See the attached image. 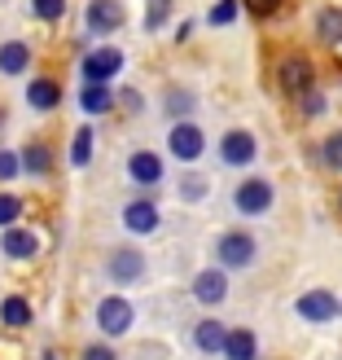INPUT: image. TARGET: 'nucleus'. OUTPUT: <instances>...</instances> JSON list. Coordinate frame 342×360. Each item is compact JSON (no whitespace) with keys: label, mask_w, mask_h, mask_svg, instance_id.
Listing matches in <instances>:
<instances>
[{"label":"nucleus","mask_w":342,"mask_h":360,"mask_svg":"<svg viewBox=\"0 0 342 360\" xmlns=\"http://www.w3.org/2000/svg\"><path fill=\"white\" fill-rule=\"evenodd\" d=\"M277 79H281V88H285L290 97H308L312 88H316V66H312L308 58H298V53H294V58H285V62H281Z\"/></svg>","instance_id":"nucleus-1"},{"label":"nucleus","mask_w":342,"mask_h":360,"mask_svg":"<svg viewBox=\"0 0 342 360\" xmlns=\"http://www.w3.org/2000/svg\"><path fill=\"white\" fill-rule=\"evenodd\" d=\"M79 70H84L88 84H110L119 70H123V53H119V49H93V53L84 58Z\"/></svg>","instance_id":"nucleus-2"},{"label":"nucleus","mask_w":342,"mask_h":360,"mask_svg":"<svg viewBox=\"0 0 342 360\" xmlns=\"http://www.w3.org/2000/svg\"><path fill=\"white\" fill-rule=\"evenodd\" d=\"M215 255H220L224 268H246V264H255V238L250 233H224Z\"/></svg>","instance_id":"nucleus-3"},{"label":"nucleus","mask_w":342,"mask_h":360,"mask_svg":"<svg viewBox=\"0 0 342 360\" xmlns=\"http://www.w3.org/2000/svg\"><path fill=\"white\" fill-rule=\"evenodd\" d=\"M97 326H101V334H110V338L128 334V326H132V303L119 299V295H110V299L97 308Z\"/></svg>","instance_id":"nucleus-4"},{"label":"nucleus","mask_w":342,"mask_h":360,"mask_svg":"<svg viewBox=\"0 0 342 360\" xmlns=\"http://www.w3.org/2000/svg\"><path fill=\"white\" fill-rule=\"evenodd\" d=\"M232 202H237L242 215H259V211L272 207V185H268V180H242L237 193H232Z\"/></svg>","instance_id":"nucleus-5"},{"label":"nucleus","mask_w":342,"mask_h":360,"mask_svg":"<svg viewBox=\"0 0 342 360\" xmlns=\"http://www.w3.org/2000/svg\"><path fill=\"white\" fill-rule=\"evenodd\" d=\"M167 146H171V154L180 158V163H193V158H202V128H193V123H176L171 128V136H167Z\"/></svg>","instance_id":"nucleus-6"},{"label":"nucleus","mask_w":342,"mask_h":360,"mask_svg":"<svg viewBox=\"0 0 342 360\" xmlns=\"http://www.w3.org/2000/svg\"><path fill=\"white\" fill-rule=\"evenodd\" d=\"M220 154H224V163H232V167H246L250 163V158H255L259 154V146H255V136H250V132H228L224 141H220Z\"/></svg>","instance_id":"nucleus-7"},{"label":"nucleus","mask_w":342,"mask_h":360,"mask_svg":"<svg viewBox=\"0 0 342 360\" xmlns=\"http://www.w3.org/2000/svg\"><path fill=\"white\" fill-rule=\"evenodd\" d=\"M298 316L303 321H334L338 316V299L329 290H312V295L298 299Z\"/></svg>","instance_id":"nucleus-8"},{"label":"nucleus","mask_w":342,"mask_h":360,"mask_svg":"<svg viewBox=\"0 0 342 360\" xmlns=\"http://www.w3.org/2000/svg\"><path fill=\"white\" fill-rule=\"evenodd\" d=\"M128 172H132L136 185H158V180H163V158L150 154V150H136L128 158Z\"/></svg>","instance_id":"nucleus-9"},{"label":"nucleus","mask_w":342,"mask_h":360,"mask_svg":"<svg viewBox=\"0 0 342 360\" xmlns=\"http://www.w3.org/2000/svg\"><path fill=\"white\" fill-rule=\"evenodd\" d=\"M193 295H197V303H224V295H228V277L220 273V268H206V273H197Z\"/></svg>","instance_id":"nucleus-10"},{"label":"nucleus","mask_w":342,"mask_h":360,"mask_svg":"<svg viewBox=\"0 0 342 360\" xmlns=\"http://www.w3.org/2000/svg\"><path fill=\"white\" fill-rule=\"evenodd\" d=\"M123 22V5L119 0H93L88 5V27L93 31H114Z\"/></svg>","instance_id":"nucleus-11"},{"label":"nucleus","mask_w":342,"mask_h":360,"mask_svg":"<svg viewBox=\"0 0 342 360\" xmlns=\"http://www.w3.org/2000/svg\"><path fill=\"white\" fill-rule=\"evenodd\" d=\"M0 250H5L9 259H31L35 250H40V242H35V233H27V229H5Z\"/></svg>","instance_id":"nucleus-12"},{"label":"nucleus","mask_w":342,"mask_h":360,"mask_svg":"<svg viewBox=\"0 0 342 360\" xmlns=\"http://www.w3.org/2000/svg\"><path fill=\"white\" fill-rule=\"evenodd\" d=\"M27 101L35 105V110H53V105L62 101V88H58V79H31L27 84Z\"/></svg>","instance_id":"nucleus-13"},{"label":"nucleus","mask_w":342,"mask_h":360,"mask_svg":"<svg viewBox=\"0 0 342 360\" xmlns=\"http://www.w3.org/2000/svg\"><path fill=\"white\" fill-rule=\"evenodd\" d=\"M123 224H128L132 233H154L158 229V207L154 202H132L128 211H123Z\"/></svg>","instance_id":"nucleus-14"},{"label":"nucleus","mask_w":342,"mask_h":360,"mask_svg":"<svg viewBox=\"0 0 342 360\" xmlns=\"http://www.w3.org/2000/svg\"><path fill=\"white\" fill-rule=\"evenodd\" d=\"M140 273H145V259H140L136 250H114V259H110V277L114 281H136Z\"/></svg>","instance_id":"nucleus-15"},{"label":"nucleus","mask_w":342,"mask_h":360,"mask_svg":"<svg viewBox=\"0 0 342 360\" xmlns=\"http://www.w3.org/2000/svg\"><path fill=\"white\" fill-rule=\"evenodd\" d=\"M193 343L202 347V352H224V343H228V330L220 326V321H202V326L193 330Z\"/></svg>","instance_id":"nucleus-16"},{"label":"nucleus","mask_w":342,"mask_h":360,"mask_svg":"<svg viewBox=\"0 0 342 360\" xmlns=\"http://www.w3.org/2000/svg\"><path fill=\"white\" fill-rule=\"evenodd\" d=\"M79 105H84L88 115H101V110H110V105H114L110 84H88L84 93H79Z\"/></svg>","instance_id":"nucleus-17"},{"label":"nucleus","mask_w":342,"mask_h":360,"mask_svg":"<svg viewBox=\"0 0 342 360\" xmlns=\"http://www.w3.org/2000/svg\"><path fill=\"white\" fill-rule=\"evenodd\" d=\"M224 356L228 360H255V334H250V330H228Z\"/></svg>","instance_id":"nucleus-18"},{"label":"nucleus","mask_w":342,"mask_h":360,"mask_svg":"<svg viewBox=\"0 0 342 360\" xmlns=\"http://www.w3.org/2000/svg\"><path fill=\"white\" fill-rule=\"evenodd\" d=\"M27 62H31V49L27 44H5V49H0V70H5V75L27 70Z\"/></svg>","instance_id":"nucleus-19"},{"label":"nucleus","mask_w":342,"mask_h":360,"mask_svg":"<svg viewBox=\"0 0 342 360\" xmlns=\"http://www.w3.org/2000/svg\"><path fill=\"white\" fill-rule=\"evenodd\" d=\"M0 321H5V326H27V321H31V303L9 295L5 303H0Z\"/></svg>","instance_id":"nucleus-20"},{"label":"nucleus","mask_w":342,"mask_h":360,"mask_svg":"<svg viewBox=\"0 0 342 360\" xmlns=\"http://www.w3.org/2000/svg\"><path fill=\"white\" fill-rule=\"evenodd\" d=\"M316 31H320V40L338 44V40H342V9H320V18H316Z\"/></svg>","instance_id":"nucleus-21"},{"label":"nucleus","mask_w":342,"mask_h":360,"mask_svg":"<svg viewBox=\"0 0 342 360\" xmlns=\"http://www.w3.org/2000/svg\"><path fill=\"white\" fill-rule=\"evenodd\" d=\"M70 163H75V167L93 163V128H79L75 132V141H70Z\"/></svg>","instance_id":"nucleus-22"},{"label":"nucleus","mask_w":342,"mask_h":360,"mask_svg":"<svg viewBox=\"0 0 342 360\" xmlns=\"http://www.w3.org/2000/svg\"><path fill=\"white\" fill-rule=\"evenodd\" d=\"M22 167H27L31 176H44V172L53 167V158H48L44 146H31V150H22Z\"/></svg>","instance_id":"nucleus-23"},{"label":"nucleus","mask_w":342,"mask_h":360,"mask_svg":"<svg viewBox=\"0 0 342 360\" xmlns=\"http://www.w3.org/2000/svg\"><path fill=\"white\" fill-rule=\"evenodd\" d=\"M167 13H171V0H145V27H150V31L163 27Z\"/></svg>","instance_id":"nucleus-24"},{"label":"nucleus","mask_w":342,"mask_h":360,"mask_svg":"<svg viewBox=\"0 0 342 360\" xmlns=\"http://www.w3.org/2000/svg\"><path fill=\"white\" fill-rule=\"evenodd\" d=\"M320 154H325V167H334V172H342V132H334L325 146H320Z\"/></svg>","instance_id":"nucleus-25"},{"label":"nucleus","mask_w":342,"mask_h":360,"mask_svg":"<svg viewBox=\"0 0 342 360\" xmlns=\"http://www.w3.org/2000/svg\"><path fill=\"white\" fill-rule=\"evenodd\" d=\"M206 18H211V27H228L232 18H237V0H220V5H215Z\"/></svg>","instance_id":"nucleus-26"},{"label":"nucleus","mask_w":342,"mask_h":360,"mask_svg":"<svg viewBox=\"0 0 342 360\" xmlns=\"http://www.w3.org/2000/svg\"><path fill=\"white\" fill-rule=\"evenodd\" d=\"M22 215V202H18L13 193H0V224L5 229H13V220Z\"/></svg>","instance_id":"nucleus-27"},{"label":"nucleus","mask_w":342,"mask_h":360,"mask_svg":"<svg viewBox=\"0 0 342 360\" xmlns=\"http://www.w3.org/2000/svg\"><path fill=\"white\" fill-rule=\"evenodd\" d=\"M31 9H35V18H44V22H53V18H62L66 0H31Z\"/></svg>","instance_id":"nucleus-28"},{"label":"nucleus","mask_w":342,"mask_h":360,"mask_svg":"<svg viewBox=\"0 0 342 360\" xmlns=\"http://www.w3.org/2000/svg\"><path fill=\"white\" fill-rule=\"evenodd\" d=\"M18 167H22V158H18V154H9V150H0V180L18 176Z\"/></svg>","instance_id":"nucleus-29"},{"label":"nucleus","mask_w":342,"mask_h":360,"mask_svg":"<svg viewBox=\"0 0 342 360\" xmlns=\"http://www.w3.org/2000/svg\"><path fill=\"white\" fill-rule=\"evenodd\" d=\"M246 9L259 13V18H272V13L281 9V0H246Z\"/></svg>","instance_id":"nucleus-30"},{"label":"nucleus","mask_w":342,"mask_h":360,"mask_svg":"<svg viewBox=\"0 0 342 360\" xmlns=\"http://www.w3.org/2000/svg\"><path fill=\"white\" fill-rule=\"evenodd\" d=\"M320 110H325V97H320L316 88H312V93L303 97V115H320Z\"/></svg>","instance_id":"nucleus-31"},{"label":"nucleus","mask_w":342,"mask_h":360,"mask_svg":"<svg viewBox=\"0 0 342 360\" xmlns=\"http://www.w3.org/2000/svg\"><path fill=\"white\" fill-rule=\"evenodd\" d=\"M84 360H114V352L101 347V343H93V347H84Z\"/></svg>","instance_id":"nucleus-32"},{"label":"nucleus","mask_w":342,"mask_h":360,"mask_svg":"<svg viewBox=\"0 0 342 360\" xmlns=\"http://www.w3.org/2000/svg\"><path fill=\"white\" fill-rule=\"evenodd\" d=\"M189 105H193L189 93H171V110H189Z\"/></svg>","instance_id":"nucleus-33"},{"label":"nucleus","mask_w":342,"mask_h":360,"mask_svg":"<svg viewBox=\"0 0 342 360\" xmlns=\"http://www.w3.org/2000/svg\"><path fill=\"white\" fill-rule=\"evenodd\" d=\"M202 189H206L202 180H189V185H185V193H189V198H202Z\"/></svg>","instance_id":"nucleus-34"},{"label":"nucleus","mask_w":342,"mask_h":360,"mask_svg":"<svg viewBox=\"0 0 342 360\" xmlns=\"http://www.w3.org/2000/svg\"><path fill=\"white\" fill-rule=\"evenodd\" d=\"M338 207H342V193H338Z\"/></svg>","instance_id":"nucleus-35"}]
</instances>
